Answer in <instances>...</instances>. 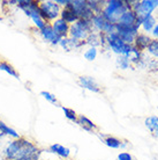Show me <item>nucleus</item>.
Listing matches in <instances>:
<instances>
[{
	"label": "nucleus",
	"instance_id": "39448f33",
	"mask_svg": "<svg viewBox=\"0 0 158 160\" xmlns=\"http://www.w3.org/2000/svg\"><path fill=\"white\" fill-rule=\"evenodd\" d=\"M106 43L109 45V48L113 52H115L119 56H125L128 57L132 51V47L129 44H126L125 42L120 40L117 34H111V35H106Z\"/></svg>",
	"mask_w": 158,
	"mask_h": 160
},
{
	"label": "nucleus",
	"instance_id": "20e7f679",
	"mask_svg": "<svg viewBox=\"0 0 158 160\" xmlns=\"http://www.w3.org/2000/svg\"><path fill=\"white\" fill-rule=\"evenodd\" d=\"M60 12H61V8L58 4H55V1H51V0L40 1V13L45 22L52 23L54 20L59 19Z\"/></svg>",
	"mask_w": 158,
	"mask_h": 160
},
{
	"label": "nucleus",
	"instance_id": "9b49d317",
	"mask_svg": "<svg viewBox=\"0 0 158 160\" xmlns=\"http://www.w3.org/2000/svg\"><path fill=\"white\" fill-rule=\"evenodd\" d=\"M59 45L63 49H65L66 51H72L74 49H80L81 47L86 45V42L75 40V38H72V37H65V38H61Z\"/></svg>",
	"mask_w": 158,
	"mask_h": 160
},
{
	"label": "nucleus",
	"instance_id": "6e6552de",
	"mask_svg": "<svg viewBox=\"0 0 158 160\" xmlns=\"http://www.w3.org/2000/svg\"><path fill=\"white\" fill-rule=\"evenodd\" d=\"M79 84L81 87L86 88L88 91H91V92H95V93L103 92V87L94 78H91V77H87V76L79 77Z\"/></svg>",
	"mask_w": 158,
	"mask_h": 160
},
{
	"label": "nucleus",
	"instance_id": "423d86ee",
	"mask_svg": "<svg viewBox=\"0 0 158 160\" xmlns=\"http://www.w3.org/2000/svg\"><path fill=\"white\" fill-rule=\"evenodd\" d=\"M69 6L76 12L79 19L91 21L94 18V12L88 6V1L86 0H69Z\"/></svg>",
	"mask_w": 158,
	"mask_h": 160
},
{
	"label": "nucleus",
	"instance_id": "a211bd4d",
	"mask_svg": "<svg viewBox=\"0 0 158 160\" xmlns=\"http://www.w3.org/2000/svg\"><path fill=\"white\" fill-rule=\"evenodd\" d=\"M155 26H156V19H155L152 15H148L142 19L141 27L143 28L144 32H152V29L155 28Z\"/></svg>",
	"mask_w": 158,
	"mask_h": 160
},
{
	"label": "nucleus",
	"instance_id": "f3484780",
	"mask_svg": "<svg viewBox=\"0 0 158 160\" xmlns=\"http://www.w3.org/2000/svg\"><path fill=\"white\" fill-rule=\"evenodd\" d=\"M144 124L148 128V130L151 132V135L154 137L158 138V117L157 116H150L144 121Z\"/></svg>",
	"mask_w": 158,
	"mask_h": 160
},
{
	"label": "nucleus",
	"instance_id": "0eeeda50",
	"mask_svg": "<svg viewBox=\"0 0 158 160\" xmlns=\"http://www.w3.org/2000/svg\"><path fill=\"white\" fill-rule=\"evenodd\" d=\"M136 20H137V16H136L134 11L133 9H128V11H126L123 15L119 18L117 24L120 26V27H125V28H134V27H136Z\"/></svg>",
	"mask_w": 158,
	"mask_h": 160
},
{
	"label": "nucleus",
	"instance_id": "a878e982",
	"mask_svg": "<svg viewBox=\"0 0 158 160\" xmlns=\"http://www.w3.org/2000/svg\"><path fill=\"white\" fill-rule=\"evenodd\" d=\"M55 4H58L59 6L66 7V6L69 4V0H55Z\"/></svg>",
	"mask_w": 158,
	"mask_h": 160
},
{
	"label": "nucleus",
	"instance_id": "6ab92c4d",
	"mask_svg": "<svg viewBox=\"0 0 158 160\" xmlns=\"http://www.w3.org/2000/svg\"><path fill=\"white\" fill-rule=\"evenodd\" d=\"M104 143L111 148H123V142L120 139H118L117 137H113V136H107L106 138H104Z\"/></svg>",
	"mask_w": 158,
	"mask_h": 160
},
{
	"label": "nucleus",
	"instance_id": "2eb2a0df",
	"mask_svg": "<svg viewBox=\"0 0 158 160\" xmlns=\"http://www.w3.org/2000/svg\"><path fill=\"white\" fill-rule=\"evenodd\" d=\"M77 124H80V127L83 128L86 131H89V132H94L96 130H98V127L92 121H90L88 117L83 116V115H79L77 116Z\"/></svg>",
	"mask_w": 158,
	"mask_h": 160
},
{
	"label": "nucleus",
	"instance_id": "7ed1b4c3",
	"mask_svg": "<svg viewBox=\"0 0 158 160\" xmlns=\"http://www.w3.org/2000/svg\"><path fill=\"white\" fill-rule=\"evenodd\" d=\"M92 32H94L92 22L88 20H83V19H79L75 23L71 24V27H69V36L72 38L83 41V42H86L88 36Z\"/></svg>",
	"mask_w": 158,
	"mask_h": 160
},
{
	"label": "nucleus",
	"instance_id": "dca6fc26",
	"mask_svg": "<svg viewBox=\"0 0 158 160\" xmlns=\"http://www.w3.org/2000/svg\"><path fill=\"white\" fill-rule=\"evenodd\" d=\"M49 150H50V152L55 153V154H58V156L61 157V158H66V159H67V158H69V156H71V150L68 148H65L63 145L58 144V143L50 145Z\"/></svg>",
	"mask_w": 158,
	"mask_h": 160
},
{
	"label": "nucleus",
	"instance_id": "393cba45",
	"mask_svg": "<svg viewBox=\"0 0 158 160\" xmlns=\"http://www.w3.org/2000/svg\"><path fill=\"white\" fill-rule=\"evenodd\" d=\"M118 160H133V157L128 152H121V153H119Z\"/></svg>",
	"mask_w": 158,
	"mask_h": 160
},
{
	"label": "nucleus",
	"instance_id": "f8f14e48",
	"mask_svg": "<svg viewBox=\"0 0 158 160\" xmlns=\"http://www.w3.org/2000/svg\"><path fill=\"white\" fill-rule=\"evenodd\" d=\"M60 19H63V20L65 21V22H67L68 24H73L79 20V16H77L75 11H74L69 5H67L66 7H63V9H61V12H60Z\"/></svg>",
	"mask_w": 158,
	"mask_h": 160
},
{
	"label": "nucleus",
	"instance_id": "f03ea898",
	"mask_svg": "<svg viewBox=\"0 0 158 160\" xmlns=\"http://www.w3.org/2000/svg\"><path fill=\"white\" fill-rule=\"evenodd\" d=\"M132 9L131 5L128 4V1L123 0H110L105 1V6L102 12V15L110 23H118L119 18L123 15V13Z\"/></svg>",
	"mask_w": 158,
	"mask_h": 160
},
{
	"label": "nucleus",
	"instance_id": "5701e85b",
	"mask_svg": "<svg viewBox=\"0 0 158 160\" xmlns=\"http://www.w3.org/2000/svg\"><path fill=\"white\" fill-rule=\"evenodd\" d=\"M129 64H131V62H129V59H128L127 57L118 56V59H117V65H118L121 70H126V68H129Z\"/></svg>",
	"mask_w": 158,
	"mask_h": 160
},
{
	"label": "nucleus",
	"instance_id": "4468645a",
	"mask_svg": "<svg viewBox=\"0 0 158 160\" xmlns=\"http://www.w3.org/2000/svg\"><path fill=\"white\" fill-rule=\"evenodd\" d=\"M0 70L1 71H5L6 73H8L9 76L14 77L15 79H20V73L16 71V68L13 66L9 62L2 58V57L0 56Z\"/></svg>",
	"mask_w": 158,
	"mask_h": 160
},
{
	"label": "nucleus",
	"instance_id": "ddd939ff",
	"mask_svg": "<svg viewBox=\"0 0 158 160\" xmlns=\"http://www.w3.org/2000/svg\"><path fill=\"white\" fill-rule=\"evenodd\" d=\"M151 42V38L146 34H137L134 41V47L141 52L143 50H146L149 43Z\"/></svg>",
	"mask_w": 158,
	"mask_h": 160
},
{
	"label": "nucleus",
	"instance_id": "f257e3e1",
	"mask_svg": "<svg viewBox=\"0 0 158 160\" xmlns=\"http://www.w3.org/2000/svg\"><path fill=\"white\" fill-rule=\"evenodd\" d=\"M40 151L42 150L36 144H34L31 140L27 139L24 137H20L17 139L12 140L5 148L2 154H4L5 160H17L24 157L31 156Z\"/></svg>",
	"mask_w": 158,
	"mask_h": 160
},
{
	"label": "nucleus",
	"instance_id": "1a4fd4ad",
	"mask_svg": "<svg viewBox=\"0 0 158 160\" xmlns=\"http://www.w3.org/2000/svg\"><path fill=\"white\" fill-rule=\"evenodd\" d=\"M40 36H42V38H43L45 42L51 43L52 45H58V44L60 43V41H61V38L53 32V28H52L51 23L46 24V26L40 32Z\"/></svg>",
	"mask_w": 158,
	"mask_h": 160
},
{
	"label": "nucleus",
	"instance_id": "bb28decb",
	"mask_svg": "<svg viewBox=\"0 0 158 160\" xmlns=\"http://www.w3.org/2000/svg\"><path fill=\"white\" fill-rule=\"evenodd\" d=\"M152 35H154L156 38H158V23H156V26H155V28L152 29Z\"/></svg>",
	"mask_w": 158,
	"mask_h": 160
},
{
	"label": "nucleus",
	"instance_id": "4be33fe9",
	"mask_svg": "<svg viewBox=\"0 0 158 160\" xmlns=\"http://www.w3.org/2000/svg\"><path fill=\"white\" fill-rule=\"evenodd\" d=\"M146 50H148V52L150 55H152L155 57H158V40H151V42L149 43Z\"/></svg>",
	"mask_w": 158,
	"mask_h": 160
},
{
	"label": "nucleus",
	"instance_id": "9d476101",
	"mask_svg": "<svg viewBox=\"0 0 158 160\" xmlns=\"http://www.w3.org/2000/svg\"><path fill=\"white\" fill-rule=\"evenodd\" d=\"M52 28H53V32L60 37V38H65V37H68L69 35V27L71 24H68L67 22H65L63 19H57L52 22Z\"/></svg>",
	"mask_w": 158,
	"mask_h": 160
},
{
	"label": "nucleus",
	"instance_id": "aec40b11",
	"mask_svg": "<svg viewBox=\"0 0 158 160\" xmlns=\"http://www.w3.org/2000/svg\"><path fill=\"white\" fill-rule=\"evenodd\" d=\"M40 95L43 96L44 99L46 101H49L50 103H52V104H54V106H58V107H63L61 104H60V102L58 101V99L55 98L52 93H50V92H45V91H42L40 92Z\"/></svg>",
	"mask_w": 158,
	"mask_h": 160
},
{
	"label": "nucleus",
	"instance_id": "b1692460",
	"mask_svg": "<svg viewBox=\"0 0 158 160\" xmlns=\"http://www.w3.org/2000/svg\"><path fill=\"white\" fill-rule=\"evenodd\" d=\"M96 57H97V49L94 48V47H90V48L88 49V50H86V52H84V58L90 60V62L95 60Z\"/></svg>",
	"mask_w": 158,
	"mask_h": 160
},
{
	"label": "nucleus",
	"instance_id": "412c9836",
	"mask_svg": "<svg viewBox=\"0 0 158 160\" xmlns=\"http://www.w3.org/2000/svg\"><path fill=\"white\" fill-rule=\"evenodd\" d=\"M61 109L65 112V116L67 117L68 120L72 121V122H77V114H76L73 109L67 108V107H61Z\"/></svg>",
	"mask_w": 158,
	"mask_h": 160
}]
</instances>
